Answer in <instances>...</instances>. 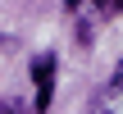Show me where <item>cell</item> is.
Returning <instances> with one entry per match:
<instances>
[{
    "mask_svg": "<svg viewBox=\"0 0 123 114\" xmlns=\"http://www.w3.org/2000/svg\"><path fill=\"white\" fill-rule=\"evenodd\" d=\"M32 82H37V101H32V114H46L50 101H55V50H41L32 59Z\"/></svg>",
    "mask_w": 123,
    "mask_h": 114,
    "instance_id": "obj_1",
    "label": "cell"
},
{
    "mask_svg": "<svg viewBox=\"0 0 123 114\" xmlns=\"http://www.w3.org/2000/svg\"><path fill=\"white\" fill-rule=\"evenodd\" d=\"M91 114H123V59L114 64V73L100 82V91L91 96Z\"/></svg>",
    "mask_w": 123,
    "mask_h": 114,
    "instance_id": "obj_2",
    "label": "cell"
},
{
    "mask_svg": "<svg viewBox=\"0 0 123 114\" xmlns=\"http://www.w3.org/2000/svg\"><path fill=\"white\" fill-rule=\"evenodd\" d=\"M0 114H32V105H23L18 96H0Z\"/></svg>",
    "mask_w": 123,
    "mask_h": 114,
    "instance_id": "obj_3",
    "label": "cell"
}]
</instances>
